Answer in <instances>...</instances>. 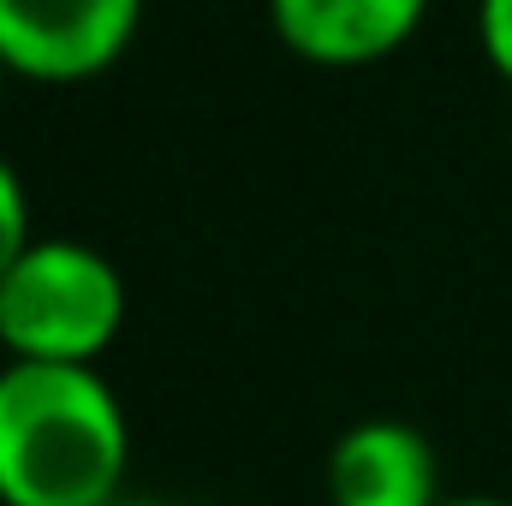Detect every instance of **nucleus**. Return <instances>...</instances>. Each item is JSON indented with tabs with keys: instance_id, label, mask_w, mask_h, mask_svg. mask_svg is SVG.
<instances>
[{
	"instance_id": "1a4fd4ad",
	"label": "nucleus",
	"mask_w": 512,
	"mask_h": 506,
	"mask_svg": "<svg viewBox=\"0 0 512 506\" xmlns=\"http://www.w3.org/2000/svg\"><path fill=\"white\" fill-rule=\"evenodd\" d=\"M6 78H12V72H6V60H0V84H6Z\"/></svg>"
},
{
	"instance_id": "423d86ee",
	"label": "nucleus",
	"mask_w": 512,
	"mask_h": 506,
	"mask_svg": "<svg viewBox=\"0 0 512 506\" xmlns=\"http://www.w3.org/2000/svg\"><path fill=\"white\" fill-rule=\"evenodd\" d=\"M30 245H36V239H30V197H24V185H18V167L0 155V274L30 251Z\"/></svg>"
},
{
	"instance_id": "7ed1b4c3",
	"label": "nucleus",
	"mask_w": 512,
	"mask_h": 506,
	"mask_svg": "<svg viewBox=\"0 0 512 506\" xmlns=\"http://www.w3.org/2000/svg\"><path fill=\"white\" fill-rule=\"evenodd\" d=\"M143 0H0V60L24 84H90L120 66Z\"/></svg>"
},
{
	"instance_id": "39448f33",
	"label": "nucleus",
	"mask_w": 512,
	"mask_h": 506,
	"mask_svg": "<svg viewBox=\"0 0 512 506\" xmlns=\"http://www.w3.org/2000/svg\"><path fill=\"white\" fill-rule=\"evenodd\" d=\"M441 465L399 417L352 423L328 453V506H441Z\"/></svg>"
},
{
	"instance_id": "6e6552de",
	"label": "nucleus",
	"mask_w": 512,
	"mask_h": 506,
	"mask_svg": "<svg viewBox=\"0 0 512 506\" xmlns=\"http://www.w3.org/2000/svg\"><path fill=\"white\" fill-rule=\"evenodd\" d=\"M441 506H512V501H495V495H447Z\"/></svg>"
},
{
	"instance_id": "0eeeda50",
	"label": "nucleus",
	"mask_w": 512,
	"mask_h": 506,
	"mask_svg": "<svg viewBox=\"0 0 512 506\" xmlns=\"http://www.w3.org/2000/svg\"><path fill=\"white\" fill-rule=\"evenodd\" d=\"M477 42L483 60L512 84V0H477Z\"/></svg>"
},
{
	"instance_id": "f257e3e1",
	"label": "nucleus",
	"mask_w": 512,
	"mask_h": 506,
	"mask_svg": "<svg viewBox=\"0 0 512 506\" xmlns=\"http://www.w3.org/2000/svg\"><path fill=\"white\" fill-rule=\"evenodd\" d=\"M131 423L96 364H0V506H114Z\"/></svg>"
},
{
	"instance_id": "20e7f679",
	"label": "nucleus",
	"mask_w": 512,
	"mask_h": 506,
	"mask_svg": "<svg viewBox=\"0 0 512 506\" xmlns=\"http://www.w3.org/2000/svg\"><path fill=\"white\" fill-rule=\"evenodd\" d=\"M429 18V0H268L274 36L328 72H358L399 54Z\"/></svg>"
},
{
	"instance_id": "f03ea898",
	"label": "nucleus",
	"mask_w": 512,
	"mask_h": 506,
	"mask_svg": "<svg viewBox=\"0 0 512 506\" xmlns=\"http://www.w3.org/2000/svg\"><path fill=\"white\" fill-rule=\"evenodd\" d=\"M126 328V280L96 245L36 239L0 274V346L24 364H102Z\"/></svg>"
}]
</instances>
